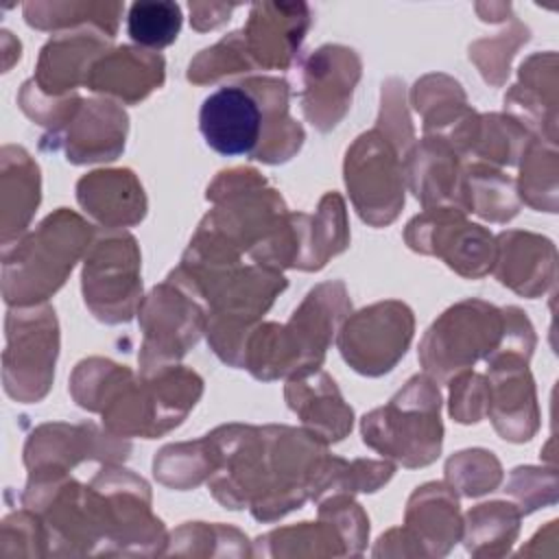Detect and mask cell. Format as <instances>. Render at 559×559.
Listing matches in <instances>:
<instances>
[{
  "label": "cell",
  "instance_id": "obj_1",
  "mask_svg": "<svg viewBox=\"0 0 559 559\" xmlns=\"http://www.w3.org/2000/svg\"><path fill=\"white\" fill-rule=\"evenodd\" d=\"M70 393L81 408L100 413L109 432L155 439L186 419L203 393V380L179 365L135 378L124 365L94 356L74 367Z\"/></svg>",
  "mask_w": 559,
  "mask_h": 559
},
{
  "label": "cell",
  "instance_id": "obj_2",
  "mask_svg": "<svg viewBox=\"0 0 559 559\" xmlns=\"http://www.w3.org/2000/svg\"><path fill=\"white\" fill-rule=\"evenodd\" d=\"M214 207L199 223L186 258L231 264L260 247L288 212L282 194L253 168L218 173L207 186Z\"/></svg>",
  "mask_w": 559,
  "mask_h": 559
},
{
  "label": "cell",
  "instance_id": "obj_3",
  "mask_svg": "<svg viewBox=\"0 0 559 559\" xmlns=\"http://www.w3.org/2000/svg\"><path fill=\"white\" fill-rule=\"evenodd\" d=\"M352 301L341 280L308 290L286 323H258L247 338L242 369L258 380H277L321 369L325 352Z\"/></svg>",
  "mask_w": 559,
  "mask_h": 559
},
{
  "label": "cell",
  "instance_id": "obj_4",
  "mask_svg": "<svg viewBox=\"0 0 559 559\" xmlns=\"http://www.w3.org/2000/svg\"><path fill=\"white\" fill-rule=\"evenodd\" d=\"M92 225L59 207L33 231L2 247V295L11 308L39 306L55 295L92 245Z\"/></svg>",
  "mask_w": 559,
  "mask_h": 559
},
{
  "label": "cell",
  "instance_id": "obj_5",
  "mask_svg": "<svg viewBox=\"0 0 559 559\" xmlns=\"http://www.w3.org/2000/svg\"><path fill=\"white\" fill-rule=\"evenodd\" d=\"M439 411L437 382L428 373L413 376L389 404L362 417V441L404 467L430 465L441 454L443 443Z\"/></svg>",
  "mask_w": 559,
  "mask_h": 559
},
{
  "label": "cell",
  "instance_id": "obj_6",
  "mask_svg": "<svg viewBox=\"0 0 559 559\" xmlns=\"http://www.w3.org/2000/svg\"><path fill=\"white\" fill-rule=\"evenodd\" d=\"M100 552L159 555L168 544L162 520L151 513L148 485L118 463H105L90 480Z\"/></svg>",
  "mask_w": 559,
  "mask_h": 559
},
{
  "label": "cell",
  "instance_id": "obj_7",
  "mask_svg": "<svg viewBox=\"0 0 559 559\" xmlns=\"http://www.w3.org/2000/svg\"><path fill=\"white\" fill-rule=\"evenodd\" d=\"M504 308L483 299L450 306L424 334L419 362L435 382H448L469 371L476 360H487L502 343Z\"/></svg>",
  "mask_w": 559,
  "mask_h": 559
},
{
  "label": "cell",
  "instance_id": "obj_8",
  "mask_svg": "<svg viewBox=\"0 0 559 559\" xmlns=\"http://www.w3.org/2000/svg\"><path fill=\"white\" fill-rule=\"evenodd\" d=\"M406 153L380 129L360 133L345 153V186L358 216L371 227L393 223L404 205Z\"/></svg>",
  "mask_w": 559,
  "mask_h": 559
},
{
  "label": "cell",
  "instance_id": "obj_9",
  "mask_svg": "<svg viewBox=\"0 0 559 559\" xmlns=\"http://www.w3.org/2000/svg\"><path fill=\"white\" fill-rule=\"evenodd\" d=\"M59 354V323L50 306H20L7 314L2 382L7 395L33 404L46 397Z\"/></svg>",
  "mask_w": 559,
  "mask_h": 559
},
{
  "label": "cell",
  "instance_id": "obj_10",
  "mask_svg": "<svg viewBox=\"0 0 559 559\" xmlns=\"http://www.w3.org/2000/svg\"><path fill=\"white\" fill-rule=\"evenodd\" d=\"M83 299L103 323H127L142 304L140 249L124 229L96 236L83 262Z\"/></svg>",
  "mask_w": 559,
  "mask_h": 559
},
{
  "label": "cell",
  "instance_id": "obj_11",
  "mask_svg": "<svg viewBox=\"0 0 559 559\" xmlns=\"http://www.w3.org/2000/svg\"><path fill=\"white\" fill-rule=\"evenodd\" d=\"M142 347L138 354L140 376L177 365L205 334V310L179 284L166 277L138 308Z\"/></svg>",
  "mask_w": 559,
  "mask_h": 559
},
{
  "label": "cell",
  "instance_id": "obj_12",
  "mask_svg": "<svg viewBox=\"0 0 559 559\" xmlns=\"http://www.w3.org/2000/svg\"><path fill=\"white\" fill-rule=\"evenodd\" d=\"M413 330V310L404 301L386 299L349 314L336 332V345L354 371L378 378L406 354Z\"/></svg>",
  "mask_w": 559,
  "mask_h": 559
},
{
  "label": "cell",
  "instance_id": "obj_13",
  "mask_svg": "<svg viewBox=\"0 0 559 559\" xmlns=\"http://www.w3.org/2000/svg\"><path fill=\"white\" fill-rule=\"evenodd\" d=\"M404 240L417 253L441 258L467 280H478L493 266L496 238L483 225L469 223L456 207L424 210L406 225Z\"/></svg>",
  "mask_w": 559,
  "mask_h": 559
},
{
  "label": "cell",
  "instance_id": "obj_14",
  "mask_svg": "<svg viewBox=\"0 0 559 559\" xmlns=\"http://www.w3.org/2000/svg\"><path fill=\"white\" fill-rule=\"evenodd\" d=\"M360 70L356 50L341 44L319 46L304 59L301 109L319 131H332L345 118Z\"/></svg>",
  "mask_w": 559,
  "mask_h": 559
},
{
  "label": "cell",
  "instance_id": "obj_15",
  "mask_svg": "<svg viewBox=\"0 0 559 559\" xmlns=\"http://www.w3.org/2000/svg\"><path fill=\"white\" fill-rule=\"evenodd\" d=\"M131 443L124 437L100 430L96 424H41L24 445V465L28 472L61 469L70 472L83 461L120 463L129 456Z\"/></svg>",
  "mask_w": 559,
  "mask_h": 559
},
{
  "label": "cell",
  "instance_id": "obj_16",
  "mask_svg": "<svg viewBox=\"0 0 559 559\" xmlns=\"http://www.w3.org/2000/svg\"><path fill=\"white\" fill-rule=\"evenodd\" d=\"M129 118L124 109L107 98L81 100L72 118L55 133L41 138L48 151H63L70 164L111 162L124 148Z\"/></svg>",
  "mask_w": 559,
  "mask_h": 559
},
{
  "label": "cell",
  "instance_id": "obj_17",
  "mask_svg": "<svg viewBox=\"0 0 559 559\" xmlns=\"http://www.w3.org/2000/svg\"><path fill=\"white\" fill-rule=\"evenodd\" d=\"M489 365L487 417L496 432L513 443L528 441L539 428V411L528 360L520 356H493Z\"/></svg>",
  "mask_w": 559,
  "mask_h": 559
},
{
  "label": "cell",
  "instance_id": "obj_18",
  "mask_svg": "<svg viewBox=\"0 0 559 559\" xmlns=\"http://www.w3.org/2000/svg\"><path fill=\"white\" fill-rule=\"evenodd\" d=\"M310 7L304 2H255L240 28L253 68L286 70L310 28Z\"/></svg>",
  "mask_w": 559,
  "mask_h": 559
},
{
  "label": "cell",
  "instance_id": "obj_19",
  "mask_svg": "<svg viewBox=\"0 0 559 559\" xmlns=\"http://www.w3.org/2000/svg\"><path fill=\"white\" fill-rule=\"evenodd\" d=\"M205 144L221 155H253L262 138V109L258 98L240 85L212 92L199 111Z\"/></svg>",
  "mask_w": 559,
  "mask_h": 559
},
{
  "label": "cell",
  "instance_id": "obj_20",
  "mask_svg": "<svg viewBox=\"0 0 559 559\" xmlns=\"http://www.w3.org/2000/svg\"><path fill=\"white\" fill-rule=\"evenodd\" d=\"M406 186L424 210L456 207L467 214L463 157L443 138L415 142L406 157Z\"/></svg>",
  "mask_w": 559,
  "mask_h": 559
},
{
  "label": "cell",
  "instance_id": "obj_21",
  "mask_svg": "<svg viewBox=\"0 0 559 559\" xmlns=\"http://www.w3.org/2000/svg\"><path fill=\"white\" fill-rule=\"evenodd\" d=\"M111 37L98 28H79L57 33L39 52L33 83L50 98L70 96L72 90L85 85L92 63L109 50Z\"/></svg>",
  "mask_w": 559,
  "mask_h": 559
},
{
  "label": "cell",
  "instance_id": "obj_22",
  "mask_svg": "<svg viewBox=\"0 0 559 559\" xmlns=\"http://www.w3.org/2000/svg\"><path fill=\"white\" fill-rule=\"evenodd\" d=\"M491 273L502 286L522 297H539L555 284V245L531 231H502L496 236Z\"/></svg>",
  "mask_w": 559,
  "mask_h": 559
},
{
  "label": "cell",
  "instance_id": "obj_23",
  "mask_svg": "<svg viewBox=\"0 0 559 559\" xmlns=\"http://www.w3.org/2000/svg\"><path fill=\"white\" fill-rule=\"evenodd\" d=\"M518 74L520 81L504 96L507 114L535 138L557 144V55L535 52Z\"/></svg>",
  "mask_w": 559,
  "mask_h": 559
},
{
  "label": "cell",
  "instance_id": "obj_24",
  "mask_svg": "<svg viewBox=\"0 0 559 559\" xmlns=\"http://www.w3.org/2000/svg\"><path fill=\"white\" fill-rule=\"evenodd\" d=\"M166 61L159 52L118 46L103 52L90 68L85 87L127 105L144 100L164 83Z\"/></svg>",
  "mask_w": 559,
  "mask_h": 559
},
{
  "label": "cell",
  "instance_id": "obj_25",
  "mask_svg": "<svg viewBox=\"0 0 559 559\" xmlns=\"http://www.w3.org/2000/svg\"><path fill=\"white\" fill-rule=\"evenodd\" d=\"M404 533L415 555H445L463 533L456 491L448 483H426L417 487L406 504Z\"/></svg>",
  "mask_w": 559,
  "mask_h": 559
},
{
  "label": "cell",
  "instance_id": "obj_26",
  "mask_svg": "<svg viewBox=\"0 0 559 559\" xmlns=\"http://www.w3.org/2000/svg\"><path fill=\"white\" fill-rule=\"evenodd\" d=\"M284 397L288 408L301 419V428L323 443H336L352 432L354 411L325 371L317 369L288 378Z\"/></svg>",
  "mask_w": 559,
  "mask_h": 559
},
{
  "label": "cell",
  "instance_id": "obj_27",
  "mask_svg": "<svg viewBox=\"0 0 559 559\" xmlns=\"http://www.w3.org/2000/svg\"><path fill=\"white\" fill-rule=\"evenodd\" d=\"M79 205L105 229L138 225L146 214V194L133 170H92L76 181Z\"/></svg>",
  "mask_w": 559,
  "mask_h": 559
},
{
  "label": "cell",
  "instance_id": "obj_28",
  "mask_svg": "<svg viewBox=\"0 0 559 559\" xmlns=\"http://www.w3.org/2000/svg\"><path fill=\"white\" fill-rule=\"evenodd\" d=\"M242 85L262 109V138L251 157L264 164L288 162L304 144V129L288 114V83L277 76H251Z\"/></svg>",
  "mask_w": 559,
  "mask_h": 559
},
{
  "label": "cell",
  "instance_id": "obj_29",
  "mask_svg": "<svg viewBox=\"0 0 559 559\" xmlns=\"http://www.w3.org/2000/svg\"><path fill=\"white\" fill-rule=\"evenodd\" d=\"M0 170V225L2 247L20 240L39 205V166L22 146L2 148Z\"/></svg>",
  "mask_w": 559,
  "mask_h": 559
},
{
  "label": "cell",
  "instance_id": "obj_30",
  "mask_svg": "<svg viewBox=\"0 0 559 559\" xmlns=\"http://www.w3.org/2000/svg\"><path fill=\"white\" fill-rule=\"evenodd\" d=\"M413 107L424 118V133L448 140L474 111L459 81L448 74H426L411 92Z\"/></svg>",
  "mask_w": 559,
  "mask_h": 559
},
{
  "label": "cell",
  "instance_id": "obj_31",
  "mask_svg": "<svg viewBox=\"0 0 559 559\" xmlns=\"http://www.w3.org/2000/svg\"><path fill=\"white\" fill-rule=\"evenodd\" d=\"M535 135L509 114H478L463 157H478L489 166H513L520 162Z\"/></svg>",
  "mask_w": 559,
  "mask_h": 559
},
{
  "label": "cell",
  "instance_id": "obj_32",
  "mask_svg": "<svg viewBox=\"0 0 559 559\" xmlns=\"http://www.w3.org/2000/svg\"><path fill=\"white\" fill-rule=\"evenodd\" d=\"M520 509L513 502H483L467 511L463 522V542L476 557L504 555L520 531Z\"/></svg>",
  "mask_w": 559,
  "mask_h": 559
},
{
  "label": "cell",
  "instance_id": "obj_33",
  "mask_svg": "<svg viewBox=\"0 0 559 559\" xmlns=\"http://www.w3.org/2000/svg\"><path fill=\"white\" fill-rule=\"evenodd\" d=\"M122 15L120 2H26L24 20L37 31L98 28L116 37Z\"/></svg>",
  "mask_w": 559,
  "mask_h": 559
},
{
  "label": "cell",
  "instance_id": "obj_34",
  "mask_svg": "<svg viewBox=\"0 0 559 559\" xmlns=\"http://www.w3.org/2000/svg\"><path fill=\"white\" fill-rule=\"evenodd\" d=\"M218 467L216 445L210 435L197 441L164 445L153 459L155 478L170 489H192L210 480Z\"/></svg>",
  "mask_w": 559,
  "mask_h": 559
},
{
  "label": "cell",
  "instance_id": "obj_35",
  "mask_svg": "<svg viewBox=\"0 0 559 559\" xmlns=\"http://www.w3.org/2000/svg\"><path fill=\"white\" fill-rule=\"evenodd\" d=\"M255 555H314V557H325V555H349L347 544L338 528L325 520L319 518V522H301L295 526H284L266 533L264 537H258L255 542Z\"/></svg>",
  "mask_w": 559,
  "mask_h": 559
},
{
  "label": "cell",
  "instance_id": "obj_36",
  "mask_svg": "<svg viewBox=\"0 0 559 559\" xmlns=\"http://www.w3.org/2000/svg\"><path fill=\"white\" fill-rule=\"evenodd\" d=\"M467 212L478 214L491 223H507L518 214L520 199L515 181L500 168L474 162L465 166Z\"/></svg>",
  "mask_w": 559,
  "mask_h": 559
},
{
  "label": "cell",
  "instance_id": "obj_37",
  "mask_svg": "<svg viewBox=\"0 0 559 559\" xmlns=\"http://www.w3.org/2000/svg\"><path fill=\"white\" fill-rule=\"evenodd\" d=\"M349 245V227L343 197L328 192L319 201L314 214H308L306 225V271L323 269L330 258L343 253Z\"/></svg>",
  "mask_w": 559,
  "mask_h": 559
},
{
  "label": "cell",
  "instance_id": "obj_38",
  "mask_svg": "<svg viewBox=\"0 0 559 559\" xmlns=\"http://www.w3.org/2000/svg\"><path fill=\"white\" fill-rule=\"evenodd\" d=\"M520 179H518V199L531 205L533 210L555 212L557 210V144H548L535 138L520 157Z\"/></svg>",
  "mask_w": 559,
  "mask_h": 559
},
{
  "label": "cell",
  "instance_id": "obj_39",
  "mask_svg": "<svg viewBox=\"0 0 559 559\" xmlns=\"http://www.w3.org/2000/svg\"><path fill=\"white\" fill-rule=\"evenodd\" d=\"M181 7L177 2H133L127 13V33L144 50L170 46L181 31Z\"/></svg>",
  "mask_w": 559,
  "mask_h": 559
},
{
  "label": "cell",
  "instance_id": "obj_40",
  "mask_svg": "<svg viewBox=\"0 0 559 559\" xmlns=\"http://www.w3.org/2000/svg\"><path fill=\"white\" fill-rule=\"evenodd\" d=\"M448 485L469 498L493 491L502 480V465L493 452L483 448L461 450L445 463Z\"/></svg>",
  "mask_w": 559,
  "mask_h": 559
},
{
  "label": "cell",
  "instance_id": "obj_41",
  "mask_svg": "<svg viewBox=\"0 0 559 559\" xmlns=\"http://www.w3.org/2000/svg\"><path fill=\"white\" fill-rule=\"evenodd\" d=\"M255 70L251 63V57L245 46L242 31H234L225 35L221 41L214 46L201 50L188 66V81L203 85L218 81L229 74H240V72H251Z\"/></svg>",
  "mask_w": 559,
  "mask_h": 559
},
{
  "label": "cell",
  "instance_id": "obj_42",
  "mask_svg": "<svg viewBox=\"0 0 559 559\" xmlns=\"http://www.w3.org/2000/svg\"><path fill=\"white\" fill-rule=\"evenodd\" d=\"M528 39H531L528 26H524L513 17L507 31L498 33L496 37L474 41L469 46V59L474 61V66L478 68V72L489 85L500 87L509 76V63L515 50Z\"/></svg>",
  "mask_w": 559,
  "mask_h": 559
},
{
  "label": "cell",
  "instance_id": "obj_43",
  "mask_svg": "<svg viewBox=\"0 0 559 559\" xmlns=\"http://www.w3.org/2000/svg\"><path fill=\"white\" fill-rule=\"evenodd\" d=\"M319 502V518L330 520L338 528L349 555H360L369 535V520L362 507L349 493H332Z\"/></svg>",
  "mask_w": 559,
  "mask_h": 559
},
{
  "label": "cell",
  "instance_id": "obj_44",
  "mask_svg": "<svg viewBox=\"0 0 559 559\" xmlns=\"http://www.w3.org/2000/svg\"><path fill=\"white\" fill-rule=\"evenodd\" d=\"M376 129H380L402 153H411L415 146V131L404 103V83L400 79H389L382 83L380 96V116L376 120Z\"/></svg>",
  "mask_w": 559,
  "mask_h": 559
},
{
  "label": "cell",
  "instance_id": "obj_45",
  "mask_svg": "<svg viewBox=\"0 0 559 559\" xmlns=\"http://www.w3.org/2000/svg\"><path fill=\"white\" fill-rule=\"evenodd\" d=\"M450 417L459 424H476L487 415L489 380L474 371H461L448 380Z\"/></svg>",
  "mask_w": 559,
  "mask_h": 559
},
{
  "label": "cell",
  "instance_id": "obj_46",
  "mask_svg": "<svg viewBox=\"0 0 559 559\" xmlns=\"http://www.w3.org/2000/svg\"><path fill=\"white\" fill-rule=\"evenodd\" d=\"M504 491L518 500L515 507L520 513H531L544 504H552L557 500L555 469L515 467Z\"/></svg>",
  "mask_w": 559,
  "mask_h": 559
},
{
  "label": "cell",
  "instance_id": "obj_47",
  "mask_svg": "<svg viewBox=\"0 0 559 559\" xmlns=\"http://www.w3.org/2000/svg\"><path fill=\"white\" fill-rule=\"evenodd\" d=\"M238 4H221V2H190L188 9H190V22H192V28L194 31H212L221 24H225L234 9Z\"/></svg>",
  "mask_w": 559,
  "mask_h": 559
},
{
  "label": "cell",
  "instance_id": "obj_48",
  "mask_svg": "<svg viewBox=\"0 0 559 559\" xmlns=\"http://www.w3.org/2000/svg\"><path fill=\"white\" fill-rule=\"evenodd\" d=\"M476 11L480 13V17H483L485 22L507 20V15L513 17V15H511V4H504V2H500V4H476Z\"/></svg>",
  "mask_w": 559,
  "mask_h": 559
}]
</instances>
